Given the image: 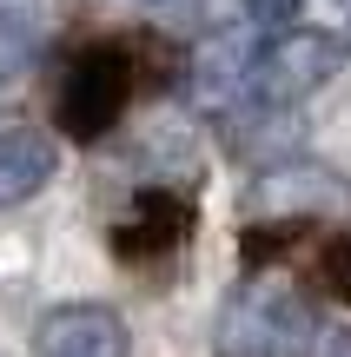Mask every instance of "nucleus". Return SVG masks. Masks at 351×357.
Here are the masks:
<instances>
[{
    "label": "nucleus",
    "mask_w": 351,
    "mask_h": 357,
    "mask_svg": "<svg viewBox=\"0 0 351 357\" xmlns=\"http://www.w3.org/2000/svg\"><path fill=\"white\" fill-rule=\"evenodd\" d=\"M345 178L318 172V166H299V159H285V166H272L259 178V192H252V205H259L265 218H299V225H312L318 212H331V205H345Z\"/></svg>",
    "instance_id": "obj_7"
},
{
    "label": "nucleus",
    "mask_w": 351,
    "mask_h": 357,
    "mask_svg": "<svg viewBox=\"0 0 351 357\" xmlns=\"http://www.w3.org/2000/svg\"><path fill=\"white\" fill-rule=\"evenodd\" d=\"M33 53H40V20L27 7L20 13H0V93L33 66Z\"/></svg>",
    "instance_id": "obj_9"
},
{
    "label": "nucleus",
    "mask_w": 351,
    "mask_h": 357,
    "mask_svg": "<svg viewBox=\"0 0 351 357\" xmlns=\"http://www.w3.org/2000/svg\"><path fill=\"white\" fill-rule=\"evenodd\" d=\"M186 238H193V192H172V185L133 192V205L113 218V231H106L119 265H166Z\"/></svg>",
    "instance_id": "obj_4"
},
{
    "label": "nucleus",
    "mask_w": 351,
    "mask_h": 357,
    "mask_svg": "<svg viewBox=\"0 0 351 357\" xmlns=\"http://www.w3.org/2000/svg\"><path fill=\"white\" fill-rule=\"evenodd\" d=\"M252 66H259V47L239 33H212L206 47L193 53V100L206 113H239L252 100Z\"/></svg>",
    "instance_id": "obj_6"
},
{
    "label": "nucleus",
    "mask_w": 351,
    "mask_h": 357,
    "mask_svg": "<svg viewBox=\"0 0 351 357\" xmlns=\"http://www.w3.org/2000/svg\"><path fill=\"white\" fill-rule=\"evenodd\" d=\"M318 337V311L285 271H252L225 291L212 351L219 357H305Z\"/></svg>",
    "instance_id": "obj_1"
},
{
    "label": "nucleus",
    "mask_w": 351,
    "mask_h": 357,
    "mask_svg": "<svg viewBox=\"0 0 351 357\" xmlns=\"http://www.w3.org/2000/svg\"><path fill=\"white\" fill-rule=\"evenodd\" d=\"M53 166H60V153H53L47 132H33V126H0V205H27L53 178Z\"/></svg>",
    "instance_id": "obj_8"
},
{
    "label": "nucleus",
    "mask_w": 351,
    "mask_h": 357,
    "mask_svg": "<svg viewBox=\"0 0 351 357\" xmlns=\"http://www.w3.org/2000/svg\"><path fill=\"white\" fill-rule=\"evenodd\" d=\"M345 47L338 33H318V26H285L259 47V66H252V106H299L305 93H318L331 73H338Z\"/></svg>",
    "instance_id": "obj_3"
},
{
    "label": "nucleus",
    "mask_w": 351,
    "mask_h": 357,
    "mask_svg": "<svg viewBox=\"0 0 351 357\" xmlns=\"http://www.w3.org/2000/svg\"><path fill=\"white\" fill-rule=\"evenodd\" d=\"M325 357H351V331H331V351Z\"/></svg>",
    "instance_id": "obj_12"
},
{
    "label": "nucleus",
    "mask_w": 351,
    "mask_h": 357,
    "mask_svg": "<svg viewBox=\"0 0 351 357\" xmlns=\"http://www.w3.org/2000/svg\"><path fill=\"white\" fill-rule=\"evenodd\" d=\"M325 278H331V291H338V298H351V238H338L325 252Z\"/></svg>",
    "instance_id": "obj_11"
},
{
    "label": "nucleus",
    "mask_w": 351,
    "mask_h": 357,
    "mask_svg": "<svg viewBox=\"0 0 351 357\" xmlns=\"http://www.w3.org/2000/svg\"><path fill=\"white\" fill-rule=\"evenodd\" d=\"M33 357H133V337L113 305H60L40 318Z\"/></svg>",
    "instance_id": "obj_5"
},
{
    "label": "nucleus",
    "mask_w": 351,
    "mask_h": 357,
    "mask_svg": "<svg viewBox=\"0 0 351 357\" xmlns=\"http://www.w3.org/2000/svg\"><path fill=\"white\" fill-rule=\"evenodd\" d=\"M299 7H305V0H246L252 26H265V33H285V26H299Z\"/></svg>",
    "instance_id": "obj_10"
},
{
    "label": "nucleus",
    "mask_w": 351,
    "mask_h": 357,
    "mask_svg": "<svg viewBox=\"0 0 351 357\" xmlns=\"http://www.w3.org/2000/svg\"><path fill=\"white\" fill-rule=\"evenodd\" d=\"M133 86H140V53H133L126 40H93V47H80L73 60H66V73H60V100H53L60 132L73 146L106 139V132L119 126V113H126Z\"/></svg>",
    "instance_id": "obj_2"
}]
</instances>
